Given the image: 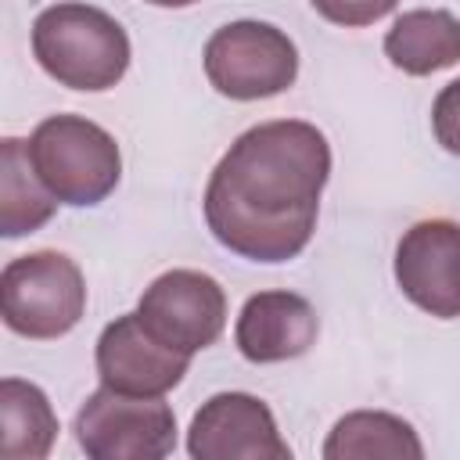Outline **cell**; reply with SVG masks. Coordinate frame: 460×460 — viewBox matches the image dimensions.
I'll use <instances>...</instances> for the list:
<instances>
[{
  "label": "cell",
  "mask_w": 460,
  "mask_h": 460,
  "mask_svg": "<svg viewBox=\"0 0 460 460\" xmlns=\"http://www.w3.org/2000/svg\"><path fill=\"white\" fill-rule=\"evenodd\" d=\"M75 442L90 460H162L176 449V413L162 395L101 385L75 413Z\"/></svg>",
  "instance_id": "6"
},
{
  "label": "cell",
  "mask_w": 460,
  "mask_h": 460,
  "mask_svg": "<svg viewBox=\"0 0 460 460\" xmlns=\"http://www.w3.org/2000/svg\"><path fill=\"white\" fill-rule=\"evenodd\" d=\"M316 309L295 291H259L241 305L234 341L248 363H284L316 341Z\"/></svg>",
  "instance_id": "11"
},
{
  "label": "cell",
  "mask_w": 460,
  "mask_h": 460,
  "mask_svg": "<svg viewBox=\"0 0 460 460\" xmlns=\"http://www.w3.org/2000/svg\"><path fill=\"white\" fill-rule=\"evenodd\" d=\"M137 316L155 341L180 356H194L223 334L226 295L219 280L201 270H169L144 288Z\"/></svg>",
  "instance_id": "7"
},
{
  "label": "cell",
  "mask_w": 460,
  "mask_h": 460,
  "mask_svg": "<svg viewBox=\"0 0 460 460\" xmlns=\"http://www.w3.org/2000/svg\"><path fill=\"white\" fill-rule=\"evenodd\" d=\"M205 75L230 101H262L284 93L298 75L291 36L270 22H230L205 43Z\"/></svg>",
  "instance_id": "5"
},
{
  "label": "cell",
  "mask_w": 460,
  "mask_h": 460,
  "mask_svg": "<svg viewBox=\"0 0 460 460\" xmlns=\"http://www.w3.org/2000/svg\"><path fill=\"white\" fill-rule=\"evenodd\" d=\"M431 129H435V140L449 151V155H460V79L446 83L431 104Z\"/></svg>",
  "instance_id": "17"
},
{
  "label": "cell",
  "mask_w": 460,
  "mask_h": 460,
  "mask_svg": "<svg viewBox=\"0 0 460 460\" xmlns=\"http://www.w3.org/2000/svg\"><path fill=\"white\" fill-rule=\"evenodd\" d=\"M323 456L327 460H377V456L420 460L424 446L402 417L385 410H356L331 428L323 442Z\"/></svg>",
  "instance_id": "13"
},
{
  "label": "cell",
  "mask_w": 460,
  "mask_h": 460,
  "mask_svg": "<svg viewBox=\"0 0 460 460\" xmlns=\"http://www.w3.org/2000/svg\"><path fill=\"white\" fill-rule=\"evenodd\" d=\"M385 58L406 75H431L460 61V18L442 7H417L385 32Z\"/></svg>",
  "instance_id": "12"
},
{
  "label": "cell",
  "mask_w": 460,
  "mask_h": 460,
  "mask_svg": "<svg viewBox=\"0 0 460 460\" xmlns=\"http://www.w3.org/2000/svg\"><path fill=\"white\" fill-rule=\"evenodd\" d=\"M316 7L320 18L345 25V29H359V25H374L377 18H385L399 0H309Z\"/></svg>",
  "instance_id": "16"
},
{
  "label": "cell",
  "mask_w": 460,
  "mask_h": 460,
  "mask_svg": "<svg viewBox=\"0 0 460 460\" xmlns=\"http://www.w3.org/2000/svg\"><path fill=\"white\" fill-rule=\"evenodd\" d=\"M147 4H155V7H190L198 0H147Z\"/></svg>",
  "instance_id": "18"
},
{
  "label": "cell",
  "mask_w": 460,
  "mask_h": 460,
  "mask_svg": "<svg viewBox=\"0 0 460 460\" xmlns=\"http://www.w3.org/2000/svg\"><path fill=\"white\" fill-rule=\"evenodd\" d=\"M190 356L155 341L137 313L115 316L97 338V377L122 395H165L187 374Z\"/></svg>",
  "instance_id": "10"
},
{
  "label": "cell",
  "mask_w": 460,
  "mask_h": 460,
  "mask_svg": "<svg viewBox=\"0 0 460 460\" xmlns=\"http://www.w3.org/2000/svg\"><path fill=\"white\" fill-rule=\"evenodd\" d=\"M187 453L194 460H291L273 410L248 392H219L190 420Z\"/></svg>",
  "instance_id": "8"
},
{
  "label": "cell",
  "mask_w": 460,
  "mask_h": 460,
  "mask_svg": "<svg viewBox=\"0 0 460 460\" xmlns=\"http://www.w3.org/2000/svg\"><path fill=\"white\" fill-rule=\"evenodd\" d=\"M0 453L7 460H43L58 438V417L43 388L22 377L0 381Z\"/></svg>",
  "instance_id": "14"
},
{
  "label": "cell",
  "mask_w": 460,
  "mask_h": 460,
  "mask_svg": "<svg viewBox=\"0 0 460 460\" xmlns=\"http://www.w3.org/2000/svg\"><path fill=\"white\" fill-rule=\"evenodd\" d=\"M32 54L40 68L68 90H111L129 68V36L101 7L50 4L32 22Z\"/></svg>",
  "instance_id": "2"
},
{
  "label": "cell",
  "mask_w": 460,
  "mask_h": 460,
  "mask_svg": "<svg viewBox=\"0 0 460 460\" xmlns=\"http://www.w3.org/2000/svg\"><path fill=\"white\" fill-rule=\"evenodd\" d=\"M58 198L43 187L29 162V144L18 137L0 140V234L22 237L54 216Z\"/></svg>",
  "instance_id": "15"
},
{
  "label": "cell",
  "mask_w": 460,
  "mask_h": 460,
  "mask_svg": "<svg viewBox=\"0 0 460 460\" xmlns=\"http://www.w3.org/2000/svg\"><path fill=\"white\" fill-rule=\"evenodd\" d=\"M331 176L327 137L302 119H277L244 129L205 187V223L212 237L241 259H295L320 212Z\"/></svg>",
  "instance_id": "1"
},
{
  "label": "cell",
  "mask_w": 460,
  "mask_h": 460,
  "mask_svg": "<svg viewBox=\"0 0 460 460\" xmlns=\"http://www.w3.org/2000/svg\"><path fill=\"white\" fill-rule=\"evenodd\" d=\"M83 309L86 280L61 252L18 255L0 273V313L22 338H61L83 320Z\"/></svg>",
  "instance_id": "4"
},
{
  "label": "cell",
  "mask_w": 460,
  "mask_h": 460,
  "mask_svg": "<svg viewBox=\"0 0 460 460\" xmlns=\"http://www.w3.org/2000/svg\"><path fill=\"white\" fill-rule=\"evenodd\" d=\"M395 284L417 309L438 320L460 316V223H413L395 248Z\"/></svg>",
  "instance_id": "9"
},
{
  "label": "cell",
  "mask_w": 460,
  "mask_h": 460,
  "mask_svg": "<svg viewBox=\"0 0 460 460\" xmlns=\"http://www.w3.org/2000/svg\"><path fill=\"white\" fill-rule=\"evenodd\" d=\"M25 144L36 176L65 205H97L119 187V144L104 126L83 115H50Z\"/></svg>",
  "instance_id": "3"
}]
</instances>
